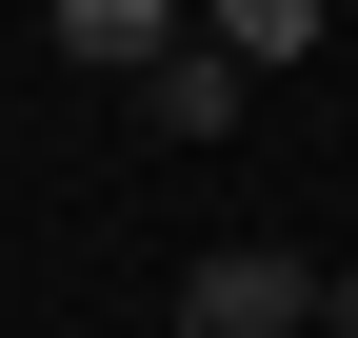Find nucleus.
Listing matches in <instances>:
<instances>
[{
  "label": "nucleus",
  "mask_w": 358,
  "mask_h": 338,
  "mask_svg": "<svg viewBox=\"0 0 358 338\" xmlns=\"http://www.w3.org/2000/svg\"><path fill=\"white\" fill-rule=\"evenodd\" d=\"M159 338H319V259H279V239H219V259H179Z\"/></svg>",
  "instance_id": "nucleus-1"
},
{
  "label": "nucleus",
  "mask_w": 358,
  "mask_h": 338,
  "mask_svg": "<svg viewBox=\"0 0 358 338\" xmlns=\"http://www.w3.org/2000/svg\"><path fill=\"white\" fill-rule=\"evenodd\" d=\"M179 40H199L179 0H60V60H80V80H120V100H140V80L179 60Z\"/></svg>",
  "instance_id": "nucleus-2"
},
{
  "label": "nucleus",
  "mask_w": 358,
  "mask_h": 338,
  "mask_svg": "<svg viewBox=\"0 0 358 338\" xmlns=\"http://www.w3.org/2000/svg\"><path fill=\"white\" fill-rule=\"evenodd\" d=\"M239 80H259V60H219V40H179V60L140 80V140H239Z\"/></svg>",
  "instance_id": "nucleus-3"
},
{
  "label": "nucleus",
  "mask_w": 358,
  "mask_h": 338,
  "mask_svg": "<svg viewBox=\"0 0 358 338\" xmlns=\"http://www.w3.org/2000/svg\"><path fill=\"white\" fill-rule=\"evenodd\" d=\"M199 40H219V60H299V40H319V0H219Z\"/></svg>",
  "instance_id": "nucleus-4"
},
{
  "label": "nucleus",
  "mask_w": 358,
  "mask_h": 338,
  "mask_svg": "<svg viewBox=\"0 0 358 338\" xmlns=\"http://www.w3.org/2000/svg\"><path fill=\"white\" fill-rule=\"evenodd\" d=\"M319 338H358V279H319Z\"/></svg>",
  "instance_id": "nucleus-5"
}]
</instances>
